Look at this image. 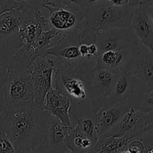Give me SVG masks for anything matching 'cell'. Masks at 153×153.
<instances>
[{"instance_id": "6da1fadb", "label": "cell", "mask_w": 153, "mask_h": 153, "mask_svg": "<svg viewBox=\"0 0 153 153\" xmlns=\"http://www.w3.org/2000/svg\"><path fill=\"white\" fill-rule=\"evenodd\" d=\"M94 63L96 60L82 58L70 64L58 66L54 72V88L72 101L70 116L73 126H76L78 118L93 113L88 91L94 75Z\"/></svg>"}, {"instance_id": "7a4b0ae2", "label": "cell", "mask_w": 153, "mask_h": 153, "mask_svg": "<svg viewBox=\"0 0 153 153\" xmlns=\"http://www.w3.org/2000/svg\"><path fill=\"white\" fill-rule=\"evenodd\" d=\"M49 117L47 111L38 106L23 112L5 111L6 131L16 152H36L46 135Z\"/></svg>"}, {"instance_id": "3957f363", "label": "cell", "mask_w": 153, "mask_h": 153, "mask_svg": "<svg viewBox=\"0 0 153 153\" xmlns=\"http://www.w3.org/2000/svg\"><path fill=\"white\" fill-rule=\"evenodd\" d=\"M138 5L115 6L107 0L85 4V15L82 23L84 27L82 30L96 32L106 28L130 26Z\"/></svg>"}, {"instance_id": "277c9868", "label": "cell", "mask_w": 153, "mask_h": 153, "mask_svg": "<svg viewBox=\"0 0 153 153\" xmlns=\"http://www.w3.org/2000/svg\"><path fill=\"white\" fill-rule=\"evenodd\" d=\"M30 73L9 70L4 90V111L7 113L27 111L35 107Z\"/></svg>"}, {"instance_id": "5b68a950", "label": "cell", "mask_w": 153, "mask_h": 153, "mask_svg": "<svg viewBox=\"0 0 153 153\" xmlns=\"http://www.w3.org/2000/svg\"><path fill=\"white\" fill-rule=\"evenodd\" d=\"M28 9L20 6L0 15V64L6 67L24 43L19 29Z\"/></svg>"}, {"instance_id": "8992f818", "label": "cell", "mask_w": 153, "mask_h": 153, "mask_svg": "<svg viewBox=\"0 0 153 153\" xmlns=\"http://www.w3.org/2000/svg\"><path fill=\"white\" fill-rule=\"evenodd\" d=\"M42 8L47 9L49 12L47 18L49 29L61 36L78 33L85 15V4H72L61 7L43 4Z\"/></svg>"}, {"instance_id": "52a82bcc", "label": "cell", "mask_w": 153, "mask_h": 153, "mask_svg": "<svg viewBox=\"0 0 153 153\" xmlns=\"http://www.w3.org/2000/svg\"><path fill=\"white\" fill-rule=\"evenodd\" d=\"M58 36L52 29L44 31L36 40L24 43L11 58L7 67L9 70L31 73L34 61L38 57L44 55L46 49L51 47V40Z\"/></svg>"}, {"instance_id": "ba28073f", "label": "cell", "mask_w": 153, "mask_h": 153, "mask_svg": "<svg viewBox=\"0 0 153 153\" xmlns=\"http://www.w3.org/2000/svg\"><path fill=\"white\" fill-rule=\"evenodd\" d=\"M130 67L137 86L133 95L153 91V55L140 41L131 48Z\"/></svg>"}, {"instance_id": "9c48e42d", "label": "cell", "mask_w": 153, "mask_h": 153, "mask_svg": "<svg viewBox=\"0 0 153 153\" xmlns=\"http://www.w3.org/2000/svg\"><path fill=\"white\" fill-rule=\"evenodd\" d=\"M152 126L153 114L145 113L129 106L113 129L100 137H125L128 139L141 137Z\"/></svg>"}, {"instance_id": "30bf717a", "label": "cell", "mask_w": 153, "mask_h": 153, "mask_svg": "<svg viewBox=\"0 0 153 153\" xmlns=\"http://www.w3.org/2000/svg\"><path fill=\"white\" fill-rule=\"evenodd\" d=\"M55 60L48 56H40L34 61L30 79L34 90L35 106L43 107L47 93L53 88Z\"/></svg>"}, {"instance_id": "8fae6325", "label": "cell", "mask_w": 153, "mask_h": 153, "mask_svg": "<svg viewBox=\"0 0 153 153\" xmlns=\"http://www.w3.org/2000/svg\"><path fill=\"white\" fill-rule=\"evenodd\" d=\"M94 70V77L88 91V100L92 112L97 114L111 94L119 76V70L113 71L106 69Z\"/></svg>"}, {"instance_id": "7c38bea8", "label": "cell", "mask_w": 153, "mask_h": 153, "mask_svg": "<svg viewBox=\"0 0 153 153\" xmlns=\"http://www.w3.org/2000/svg\"><path fill=\"white\" fill-rule=\"evenodd\" d=\"M98 55L108 50L130 49L139 42L131 25L124 28H112L96 31Z\"/></svg>"}, {"instance_id": "4fadbf2b", "label": "cell", "mask_w": 153, "mask_h": 153, "mask_svg": "<svg viewBox=\"0 0 153 153\" xmlns=\"http://www.w3.org/2000/svg\"><path fill=\"white\" fill-rule=\"evenodd\" d=\"M73 126H65L55 117L50 115L46 135L36 152H70L66 140Z\"/></svg>"}, {"instance_id": "5bb4252c", "label": "cell", "mask_w": 153, "mask_h": 153, "mask_svg": "<svg viewBox=\"0 0 153 153\" xmlns=\"http://www.w3.org/2000/svg\"><path fill=\"white\" fill-rule=\"evenodd\" d=\"M81 35V33L79 34L76 33L72 35L62 36L57 45L46 49L44 55L55 57L56 67L70 64L84 58L79 51Z\"/></svg>"}, {"instance_id": "9a60e30c", "label": "cell", "mask_w": 153, "mask_h": 153, "mask_svg": "<svg viewBox=\"0 0 153 153\" xmlns=\"http://www.w3.org/2000/svg\"><path fill=\"white\" fill-rule=\"evenodd\" d=\"M137 84L135 77L130 67V59L120 68L119 76L111 94L106 100L102 109H106L117 103L128 100L137 88Z\"/></svg>"}, {"instance_id": "2e32d148", "label": "cell", "mask_w": 153, "mask_h": 153, "mask_svg": "<svg viewBox=\"0 0 153 153\" xmlns=\"http://www.w3.org/2000/svg\"><path fill=\"white\" fill-rule=\"evenodd\" d=\"M72 101L69 97L55 88L47 93L43 108L55 117L65 126H73L70 116Z\"/></svg>"}, {"instance_id": "e0dca14e", "label": "cell", "mask_w": 153, "mask_h": 153, "mask_svg": "<svg viewBox=\"0 0 153 153\" xmlns=\"http://www.w3.org/2000/svg\"><path fill=\"white\" fill-rule=\"evenodd\" d=\"M131 25L137 40L149 49L153 55V25L149 19L146 7L141 4L137 6Z\"/></svg>"}, {"instance_id": "ac0fdd59", "label": "cell", "mask_w": 153, "mask_h": 153, "mask_svg": "<svg viewBox=\"0 0 153 153\" xmlns=\"http://www.w3.org/2000/svg\"><path fill=\"white\" fill-rule=\"evenodd\" d=\"M48 19L42 15L41 10L29 8L26 16L20 25V37L23 43H30L37 40L46 27Z\"/></svg>"}, {"instance_id": "d6986e66", "label": "cell", "mask_w": 153, "mask_h": 153, "mask_svg": "<svg viewBox=\"0 0 153 153\" xmlns=\"http://www.w3.org/2000/svg\"><path fill=\"white\" fill-rule=\"evenodd\" d=\"M128 108L129 105L127 100H126L108 108L103 110L101 109L96 114L97 120V134L99 138L113 129Z\"/></svg>"}, {"instance_id": "ffe728a7", "label": "cell", "mask_w": 153, "mask_h": 153, "mask_svg": "<svg viewBox=\"0 0 153 153\" xmlns=\"http://www.w3.org/2000/svg\"><path fill=\"white\" fill-rule=\"evenodd\" d=\"M130 52L131 48L120 50H108L102 52L97 57L94 70L106 69L118 71L128 59Z\"/></svg>"}, {"instance_id": "44dd1931", "label": "cell", "mask_w": 153, "mask_h": 153, "mask_svg": "<svg viewBox=\"0 0 153 153\" xmlns=\"http://www.w3.org/2000/svg\"><path fill=\"white\" fill-rule=\"evenodd\" d=\"M97 143L73 126L66 140L70 152H94Z\"/></svg>"}, {"instance_id": "7402d4cb", "label": "cell", "mask_w": 153, "mask_h": 153, "mask_svg": "<svg viewBox=\"0 0 153 153\" xmlns=\"http://www.w3.org/2000/svg\"><path fill=\"white\" fill-rule=\"evenodd\" d=\"M130 139L125 137H105L99 138L94 152L117 153L122 152Z\"/></svg>"}, {"instance_id": "603a6c76", "label": "cell", "mask_w": 153, "mask_h": 153, "mask_svg": "<svg viewBox=\"0 0 153 153\" xmlns=\"http://www.w3.org/2000/svg\"><path fill=\"white\" fill-rule=\"evenodd\" d=\"M76 127L88 137L97 143L99 140L97 134V120L96 114L91 113L76 120Z\"/></svg>"}, {"instance_id": "cb8c5ba5", "label": "cell", "mask_w": 153, "mask_h": 153, "mask_svg": "<svg viewBox=\"0 0 153 153\" xmlns=\"http://www.w3.org/2000/svg\"><path fill=\"white\" fill-rule=\"evenodd\" d=\"M129 106L145 113L153 114V91L139 95H131L127 100Z\"/></svg>"}, {"instance_id": "d4e9b609", "label": "cell", "mask_w": 153, "mask_h": 153, "mask_svg": "<svg viewBox=\"0 0 153 153\" xmlns=\"http://www.w3.org/2000/svg\"><path fill=\"white\" fill-rule=\"evenodd\" d=\"M4 115L5 111L4 109L0 111V153L16 152L14 146L6 131Z\"/></svg>"}, {"instance_id": "484cf974", "label": "cell", "mask_w": 153, "mask_h": 153, "mask_svg": "<svg viewBox=\"0 0 153 153\" xmlns=\"http://www.w3.org/2000/svg\"><path fill=\"white\" fill-rule=\"evenodd\" d=\"M125 152H146V146L141 137L130 139L121 152V153Z\"/></svg>"}, {"instance_id": "4316f807", "label": "cell", "mask_w": 153, "mask_h": 153, "mask_svg": "<svg viewBox=\"0 0 153 153\" xmlns=\"http://www.w3.org/2000/svg\"><path fill=\"white\" fill-rule=\"evenodd\" d=\"M9 76V70L5 65L0 64V111L4 109V90Z\"/></svg>"}, {"instance_id": "83f0119b", "label": "cell", "mask_w": 153, "mask_h": 153, "mask_svg": "<svg viewBox=\"0 0 153 153\" xmlns=\"http://www.w3.org/2000/svg\"><path fill=\"white\" fill-rule=\"evenodd\" d=\"M43 4H49V5L55 6V7L67 6L72 4H79L82 5L85 4L83 0H43Z\"/></svg>"}, {"instance_id": "f1b7e54d", "label": "cell", "mask_w": 153, "mask_h": 153, "mask_svg": "<svg viewBox=\"0 0 153 153\" xmlns=\"http://www.w3.org/2000/svg\"><path fill=\"white\" fill-rule=\"evenodd\" d=\"M20 7L16 0H0V15Z\"/></svg>"}, {"instance_id": "f546056e", "label": "cell", "mask_w": 153, "mask_h": 153, "mask_svg": "<svg viewBox=\"0 0 153 153\" xmlns=\"http://www.w3.org/2000/svg\"><path fill=\"white\" fill-rule=\"evenodd\" d=\"M16 1L21 7H28L34 10L37 9L40 10L43 4V0H16Z\"/></svg>"}, {"instance_id": "4dcf8cb0", "label": "cell", "mask_w": 153, "mask_h": 153, "mask_svg": "<svg viewBox=\"0 0 153 153\" xmlns=\"http://www.w3.org/2000/svg\"><path fill=\"white\" fill-rule=\"evenodd\" d=\"M79 51L82 55V56L84 58L87 60H96V59H91L90 58L89 55V51H88V44L87 43H81L80 46H79Z\"/></svg>"}, {"instance_id": "1f68e13d", "label": "cell", "mask_w": 153, "mask_h": 153, "mask_svg": "<svg viewBox=\"0 0 153 153\" xmlns=\"http://www.w3.org/2000/svg\"><path fill=\"white\" fill-rule=\"evenodd\" d=\"M88 51H89L90 58L91 59H97L98 56V47L96 43H91L88 45Z\"/></svg>"}, {"instance_id": "d6a6232c", "label": "cell", "mask_w": 153, "mask_h": 153, "mask_svg": "<svg viewBox=\"0 0 153 153\" xmlns=\"http://www.w3.org/2000/svg\"><path fill=\"white\" fill-rule=\"evenodd\" d=\"M110 4L115 6H127L130 5L129 0H107Z\"/></svg>"}, {"instance_id": "836d02e7", "label": "cell", "mask_w": 153, "mask_h": 153, "mask_svg": "<svg viewBox=\"0 0 153 153\" xmlns=\"http://www.w3.org/2000/svg\"><path fill=\"white\" fill-rule=\"evenodd\" d=\"M139 4H141L146 7V8H149V7H153V0H140Z\"/></svg>"}, {"instance_id": "e575fe53", "label": "cell", "mask_w": 153, "mask_h": 153, "mask_svg": "<svg viewBox=\"0 0 153 153\" xmlns=\"http://www.w3.org/2000/svg\"><path fill=\"white\" fill-rule=\"evenodd\" d=\"M147 11H148V15H149V19H150L151 22H152V24L153 25V7L147 8Z\"/></svg>"}, {"instance_id": "d590c367", "label": "cell", "mask_w": 153, "mask_h": 153, "mask_svg": "<svg viewBox=\"0 0 153 153\" xmlns=\"http://www.w3.org/2000/svg\"><path fill=\"white\" fill-rule=\"evenodd\" d=\"M102 1V0H85V4H94V3L98 2V1Z\"/></svg>"}, {"instance_id": "8d00e7d4", "label": "cell", "mask_w": 153, "mask_h": 153, "mask_svg": "<svg viewBox=\"0 0 153 153\" xmlns=\"http://www.w3.org/2000/svg\"><path fill=\"white\" fill-rule=\"evenodd\" d=\"M140 0H129L130 5H138Z\"/></svg>"}, {"instance_id": "74e56055", "label": "cell", "mask_w": 153, "mask_h": 153, "mask_svg": "<svg viewBox=\"0 0 153 153\" xmlns=\"http://www.w3.org/2000/svg\"></svg>"}, {"instance_id": "f35d334b", "label": "cell", "mask_w": 153, "mask_h": 153, "mask_svg": "<svg viewBox=\"0 0 153 153\" xmlns=\"http://www.w3.org/2000/svg\"></svg>"}]
</instances>
